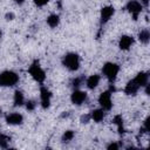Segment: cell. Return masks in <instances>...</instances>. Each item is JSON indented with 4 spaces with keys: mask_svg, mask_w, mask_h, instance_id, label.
I'll return each instance as SVG.
<instances>
[{
    "mask_svg": "<svg viewBox=\"0 0 150 150\" xmlns=\"http://www.w3.org/2000/svg\"><path fill=\"white\" fill-rule=\"evenodd\" d=\"M19 76L12 70H5L0 73V86L1 87H13L18 83Z\"/></svg>",
    "mask_w": 150,
    "mask_h": 150,
    "instance_id": "1",
    "label": "cell"
},
{
    "mask_svg": "<svg viewBox=\"0 0 150 150\" xmlns=\"http://www.w3.org/2000/svg\"><path fill=\"white\" fill-rule=\"evenodd\" d=\"M62 63L67 69H69L71 71H75L80 67V56L75 53H68L63 56Z\"/></svg>",
    "mask_w": 150,
    "mask_h": 150,
    "instance_id": "2",
    "label": "cell"
},
{
    "mask_svg": "<svg viewBox=\"0 0 150 150\" xmlns=\"http://www.w3.org/2000/svg\"><path fill=\"white\" fill-rule=\"evenodd\" d=\"M30 76L39 83H43L45 79H46V74L43 71V69L41 68L39 61H34L30 66H29V69H28Z\"/></svg>",
    "mask_w": 150,
    "mask_h": 150,
    "instance_id": "3",
    "label": "cell"
},
{
    "mask_svg": "<svg viewBox=\"0 0 150 150\" xmlns=\"http://www.w3.org/2000/svg\"><path fill=\"white\" fill-rule=\"evenodd\" d=\"M102 71L104 74V76L108 79L109 82H114L117 77V74L120 71V67L116 64V63H112V62H107L103 68H102Z\"/></svg>",
    "mask_w": 150,
    "mask_h": 150,
    "instance_id": "4",
    "label": "cell"
},
{
    "mask_svg": "<svg viewBox=\"0 0 150 150\" xmlns=\"http://www.w3.org/2000/svg\"><path fill=\"white\" fill-rule=\"evenodd\" d=\"M98 103L101 105V109L103 110H110L112 108V101H111V91L107 90L103 91L98 97Z\"/></svg>",
    "mask_w": 150,
    "mask_h": 150,
    "instance_id": "5",
    "label": "cell"
},
{
    "mask_svg": "<svg viewBox=\"0 0 150 150\" xmlns=\"http://www.w3.org/2000/svg\"><path fill=\"white\" fill-rule=\"evenodd\" d=\"M127 9L132 15L134 20H137L138 14L142 12V4L139 1H137V0H130L127 4Z\"/></svg>",
    "mask_w": 150,
    "mask_h": 150,
    "instance_id": "6",
    "label": "cell"
},
{
    "mask_svg": "<svg viewBox=\"0 0 150 150\" xmlns=\"http://www.w3.org/2000/svg\"><path fill=\"white\" fill-rule=\"evenodd\" d=\"M50 98H52V93L46 87H41V89H40V100H41V105H42L43 109L49 108Z\"/></svg>",
    "mask_w": 150,
    "mask_h": 150,
    "instance_id": "7",
    "label": "cell"
},
{
    "mask_svg": "<svg viewBox=\"0 0 150 150\" xmlns=\"http://www.w3.org/2000/svg\"><path fill=\"white\" fill-rule=\"evenodd\" d=\"M70 100L74 104L76 105H81L86 100H87V93L82 91V90H74L71 96H70Z\"/></svg>",
    "mask_w": 150,
    "mask_h": 150,
    "instance_id": "8",
    "label": "cell"
},
{
    "mask_svg": "<svg viewBox=\"0 0 150 150\" xmlns=\"http://www.w3.org/2000/svg\"><path fill=\"white\" fill-rule=\"evenodd\" d=\"M22 121H23V117L19 112H11L6 116V122L11 125H19L22 123Z\"/></svg>",
    "mask_w": 150,
    "mask_h": 150,
    "instance_id": "9",
    "label": "cell"
},
{
    "mask_svg": "<svg viewBox=\"0 0 150 150\" xmlns=\"http://www.w3.org/2000/svg\"><path fill=\"white\" fill-rule=\"evenodd\" d=\"M114 7L112 6H105L101 9V23H105L110 20V18L114 15Z\"/></svg>",
    "mask_w": 150,
    "mask_h": 150,
    "instance_id": "10",
    "label": "cell"
},
{
    "mask_svg": "<svg viewBox=\"0 0 150 150\" xmlns=\"http://www.w3.org/2000/svg\"><path fill=\"white\" fill-rule=\"evenodd\" d=\"M134 43V38L132 36H129V35H123L121 36L120 39V42H118V46L122 50H128L131 45Z\"/></svg>",
    "mask_w": 150,
    "mask_h": 150,
    "instance_id": "11",
    "label": "cell"
},
{
    "mask_svg": "<svg viewBox=\"0 0 150 150\" xmlns=\"http://www.w3.org/2000/svg\"><path fill=\"white\" fill-rule=\"evenodd\" d=\"M139 86L137 84V82L132 79L131 81H129L128 83H127V86H125V89H124V91L128 94V95H135L138 90H139Z\"/></svg>",
    "mask_w": 150,
    "mask_h": 150,
    "instance_id": "12",
    "label": "cell"
},
{
    "mask_svg": "<svg viewBox=\"0 0 150 150\" xmlns=\"http://www.w3.org/2000/svg\"><path fill=\"white\" fill-rule=\"evenodd\" d=\"M90 118L96 122V123H100L101 121H103L104 118V110L103 109H95L90 112Z\"/></svg>",
    "mask_w": 150,
    "mask_h": 150,
    "instance_id": "13",
    "label": "cell"
},
{
    "mask_svg": "<svg viewBox=\"0 0 150 150\" xmlns=\"http://www.w3.org/2000/svg\"><path fill=\"white\" fill-rule=\"evenodd\" d=\"M136 82H137V84L142 88V87H145V84H148V74L146 73H144V71H141V73H138L137 75H136V77L134 79Z\"/></svg>",
    "mask_w": 150,
    "mask_h": 150,
    "instance_id": "14",
    "label": "cell"
},
{
    "mask_svg": "<svg viewBox=\"0 0 150 150\" xmlns=\"http://www.w3.org/2000/svg\"><path fill=\"white\" fill-rule=\"evenodd\" d=\"M86 83H87V87L89 88V89H94V88H96L97 86H98V83H100V76L98 75H91V76H89L87 80H86Z\"/></svg>",
    "mask_w": 150,
    "mask_h": 150,
    "instance_id": "15",
    "label": "cell"
},
{
    "mask_svg": "<svg viewBox=\"0 0 150 150\" xmlns=\"http://www.w3.org/2000/svg\"><path fill=\"white\" fill-rule=\"evenodd\" d=\"M25 103V97H23V94L20 91V90H16L14 93V105L15 107H20Z\"/></svg>",
    "mask_w": 150,
    "mask_h": 150,
    "instance_id": "16",
    "label": "cell"
},
{
    "mask_svg": "<svg viewBox=\"0 0 150 150\" xmlns=\"http://www.w3.org/2000/svg\"><path fill=\"white\" fill-rule=\"evenodd\" d=\"M59 22H60V18H59V15H56V14H50V15L47 18V23H48V26L52 27V28H55V27L59 25Z\"/></svg>",
    "mask_w": 150,
    "mask_h": 150,
    "instance_id": "17",
    "label": "cell"
},
{
    "mask_svg": "<svg viewBox=\"0 0 150 150\" xmlns=\"http://www.w3.org/2000/svg\"><path fill=\"white\" fill-rule=\"evenodd\" d=\"M112 123L117 125V129H118V132L120 134H123L124 132V128H123V120H122V116L121 115H116L112 120Z\"/></svg>",
    "mask_w": 150,
    "mask_h": 150,
    "instance_id": "18",
    "label": "cell"
},
{
    "mask_svg": "<svg viewBox=\"0 0 150 150\" xmlns=\"http://www.w3.org/2000/svg\"><path fill=\"white\" fill-rule=\"evenodd\" d=\"M138 39H139V41L142 43H148L149 40H150V33H149V30L148 29L141 30V33L138 34Z\"/></svg>",
    "mask_w": 150,
    "mask_h": 150,
    "instance_id": "19",
    "label": "cell"
},
{
    "mask_svg": "<svg viewBox=\"0 0 150 150\" xmlns=\"http://www.w3.org/2000/svg\"><path fill=\"white\" fill-rule=\"evenodd\" d=\"M74 131L73 130H67L64 134H63V136H62V141L63 142H70L73 138H74Z\"/></svg>",
    "mask_w": 150,
    "mask_h": 150,
    "instance_id": "20",
    "label": "cell"
},
{
    "mask_svg": "<svg viewBox=\"0 0 150 150\" xmlns=\"http://www.w3.org/2000/svg\"><path fill=\"white\" fill-rule=\"evenodd\" d=\"M9 139H11L9 137H7L5 135H0V148H7Z\"/></svg>",
    "mask_w": 150,
    "mask_h": 150,
    "instance_id": "21",
    "label": "cell"
},
{
    "mask_svg": "<svg viewBox=\"0 0 150 150\" xmlns=\"http://www.w3.org/2000/svg\"><path fill=\"white\" fill-rule=\"evenodd\" d=\"M83 82H84V79H83V77H76V79L73 80L71 83H73V87H74V88H77V87H80Z\"/></svg>",
    "mask_w": 150,
    "mask_h": 150,
    "instance_id": "22",
    "label": "cell"
},
{
    "mask_svg": "<svg viewBox=\"0 0 150 150\" xmlns=\"http://www.w3.org/2000/svg\"><path fill=\"white\" fill-rule=\"evenodd\" d=\"M142 130H145V131H149V130H150V117H148V118L144 121V124H143Z\"/></svg>",
    "mask_w": 150,
    "mask_h": 150,
    "instance_id": "23",
    "label": "cell"
},
{
    "mask_svg": "<svg viewBox=\"0 0 150 150\" xmlns=\"http://www.w3.org/2000/svg\"><path fill=\"white\" fill-rule=\"evenodd\" d=\"M35 105H36V103L34 101H27V103H26V108L28 110H34Z\"/></svg>",
    "mask_w": 150,
    "mask_h": 150,
    "instance_id": "24",
    "label": "cell"
},
{
    "mask_svg": "<svg viewBox=\"0 0 150 150\" xmlns=\"http://www.w3.org/2000/svg\"><path fill=\"white\" fill-rule=\"evenodd\" d=\"M48 1H49V0H34V4H35L36 6H39V7H42V6L47 5Z\"/></svg>",
    "mask_w": 150,
    "mask_h": 150,
    "instance_id": "25",
    "label": "cell"
},
{
    "mask_svg": "<svg viewBox=\"0 0 150 150\" xmlns=\"http://www.w3.org/2000/svg\"><path fill=\"white\" fill-rule=\"evenodd\" d=\"M90 120H91V118H90V114H89V115H83V116L81 117V122H82V123H88Z\"/></svg>",
    "mask_w": 150,
    "mask_h": 150,
    "instance_id": "26",
    "label": "cell"
},
{
    "mask_svg": "<svg viewBox=\"0 0 150 150\" xmlns=\"http://www.w3.org/2000/svg\"><path fill=\"white\" fill-rule=\"evenodd\" d=\"M118 148H120V145L116 144V143H111V144L108 145V150H117Z\"/></svg>",
    "mask_w": 150,
    "mask_h": 150,
    "instance_id": "27",
    "label": "cell"
},
{
    "mask_svg": "<svg viewBox=\"0 0 150 150\" xmlns=\"http://www.w3.org/2000/svg\"><path fill=\"white\" fill-rule=\"evenodd\" d=\"M6 19L7 20H13L14 19V14L13 13H7L6 14Z\"/></svg>",
    "mask_w": 150,
    "mask_h": 150,
    "instance_id": "28",
    "label": "cell"
},
{
    "mask_svg": "<svg viewBox=\"0 0 150 150\" xmlns=\"http://www.w3.org/2000/svg\"><path fill=\"white\" fill-rule=\"evenodd\" d=\"M23 1H25V0H15V2H16L18 5H22V4H23Z\"/></svg>",
    "mask_w": 150,
    "mask_h": 150,
    "instance_id": "29",
    "label": "cell"
},
{
    "mask_svg": "<svg viewBox=\"0 0 150 150\" xmlns=\"http://www.w3.org/2000/svg\"><path fill=\"white\" fill-rule=\"evenodd\" d=\"M141 1V4H143V5H148V2H149V0H139Z\"/></svg>",
    "mask_w": 150,
    "mask_h": 150,
    "instance_id": "30",
    "label": "cell"
},
{
    "mask_svg": "<svg viewBox=\"0 0 150 150\" xmlns=\"http://www.w3.org/2000/svg\"><path fill=\"white\" fill-rule=\"evenodd\" d=\"M0 115H1V109H0Z\"/></svg>",
    "mask_w": 150,
    "mask_h": 150,
    "instance_id": "31",
    "label": "cell"
},
{
    "mask_svg": "<svg viewBox=\"0 0 150 150\" xmlns=\"http://www.w3.org/2000/svg\"><path fill=\"white\" fill-rule=\"evenodd\" d=\"M0 38H1V32H0Z\"/></svg>",
    "mask_w": 150,
    "mask_h": 150,
    "instance_id": "32",
    "label": "cell"
}]
</instances>
